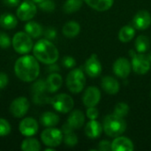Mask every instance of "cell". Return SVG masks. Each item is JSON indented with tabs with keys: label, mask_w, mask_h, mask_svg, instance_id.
Returning <instances> with one entry per match:
<instances>
[{
	"label": "cell",
	"mask_w": 151,
	"mask_h": 151,
	"mask_svg": "<svg viewBox=\"0 0 151 151\" xmlns=\"http://www.w3.org/2000/svg\"><path fill=\"white\" fill-rule=\"evenodd\" d=\"M14 73L18 79L24 82L35 81L40 73L39 61L33 55L25 54L19 58L14 64Z\"/></svg>",
	"instance_id": "cell-1"
},
{
	"label": "cell",
	"mask_w": 151,
	"mask_h": 151,
	"mask_svg": "<svg viewBox=\"0 0 151 151\" xmlns=\"http://www.w3.org/2000/svg\"><path fill=\"white\" fill-rule=\"evenodd\" d=\"M33 55L35 58L45 65H51L58 61L59 52L54 43L48 39L37 41L33 47Z\"/></svg>",
	"instance_id": "cell-2"
},
{
	"label": "cell",
	"mask_w": 151,
	"mask_h": 151,
	"mask_svg": "<svg viewBox=\"0 0 151 151\" xmlns=\"http://www.w3.org/2000/svg\"><path fill=\"white\" fill-rule=\"evenodd\" d=\"M103 129L108 136L116 138L126 131L127 122L124 118H120L115 114H110L104 119Z\"/></svg>",
	"instance_id": "cell-3"
},
{
	"label": "cell",
	"mask_w": 151,
	"mask_h": 151,
	"mask_svg": "<svg viewBox=\"0 0 151 151\" xmlns=\"http://www.w3.org/2000/svg\"><path fill=\"white\" fill-rule=\"evenodd\" d=\"M12 45L13 50L20 55L28 54L31 50H33L34 42L33 38L27 34L26 32H17L12 39Z\"/></svg>",
	"instance_id": "cell-4"
},
{
	"label": "cell",
	"mask_w": 151,
	"mask_h": 151,
	"mask_svg": "<svg viewBox=\"0 0 151 151\" xmlns=\"http://www.w3.org/2000/svg\"><path fill=\"white\" fill-rule=\"evenodd\" d=\"M86 84V77L83 71L80 68L73 69L66 77V87L73 94L81 92Z\"/></svg>",
	"instance_id": "cell-5"
},
{
	"label": "cell",
	"mask_w": 151,
	"mask_h": 151,
	"mask_svg": "<svg viewBox=\"0 0 151 151\" xmlns=\"http://www.w3.org/2000/svg\"><path fill=\"white\" fill-rule=\"evenodd\" d=\"M63 132L55 127H48L44 129L41 134V140L42 143L47 147L56 148L63 142Z\"/></svg>",
	"instance_id": "cell-6"
},
{
	"label": "cell",
	"mask_w": 151,
	"mask_h": 151,
	"mask_svg": "<svg viewBox=\"0 0 151 151\" xmlns=\"http://www.w3.org/2000/svg\"><path fill=\"white\" fill-rule=\"evenodd\" d=\"M50 103L57 111L61 113L70 112L74 106V102L72 96L64 93L57 95L54 97L50 98Z\"/></svg>",
	"instance_id": "cell-7"
},
{
	"label": "cell",
	"mask_w": 151,
	"mask_h": 151,
	"mask_svg": "<svg viewBox=\"0 0 151 151\" xmlns=\"http://www.w3.org/2000/svg\"><path fill=\"white\" fill-rule=\"evenodd\" d=\"M37 12V7L32 0H24L18 5L16 11L17 18L21 21L31 20Z\"/></svg>",
	"instance_id": "cell-8"
},
{
	"label": "cell",
	"mask_w": 151,
	"mask_h": 151,
	"mask_svg": "<svg viewBox=\"0 0 151 151\" xmlns=\"http://www.w3.org/2000/svg\"><path fill=\"white\" fill-rule=\"evenodd\" d=\"M29 106L30 104L27 98L25 96H19L12 101L9 110L14 118L20 119L26 116L29 110Z\"/></svg>",
	"instance_id": "cell-9"
},
{
	"label": "cell",
	"mask_w": 151,
	"mask_h": 151,
	"mask_svg": "<svg viewBox=\"0 0 151 151\" xmlns=\"http://www.w3.org/2000/svg\"><path fill=\"white\" fill-rule=\"evenodd\" d=\"M131 65L134 72L140 75L146 74L150 69V61L149 60L147 56L143 55L142 53H136L135 55H134Z\"/></svg>",
	"instance_id": "cell-10"
},
{
	"label": "cell",
	"mask_w": 151,
	"mask_h": 151,
	"mask_svg": "<svg viewBox=\"0 0 151 151\" xmlns=\"http://www.w3.org/2000/svg\"><path fill=\"white\" fill-rule=\"evenodd\" d=\"M39 130V124L36 119L31 117L24 118L19 125V133L25 137L34 136Z\"/></svg>",
	"instance_id": "cell-11"
},
{
	"label": "cell",
	"mask_w": 151,
	"mask_h": 151,
	"mask_svg": "<svg viewBox=\"0 0 151 151\" xmlns=\"http://www.w3.org/2000/svg\"><path fill=\"white\" fill-rule=\"evenodd\" d=\"M84 69L86 73L92 78L98 77L102 73V64L96 54H92L85 62Z\"/></svg>",
	"instance_id": "cell-12"
},
{
	"label": "cell",
	"mask_w": 151,
	"mask_h": 151,
	"mask_svg": "<svg viewBox=\"0 0 151 151\" xmlns=\"http://www.w3.org/2000/svg\"><path fill=\"white\" fill-rule=\"evenodd\" d=\"M132 65L126 58H119L113 64V73L119 78L126 79L129 76Z\"/></svg>",
	"instance_id": "cell-13"
},
{
	"label": "cell",
	"mask_w": 151,
	"mask_h": 151,
	"mask_svg": "<svg viewBox=\"0 0 151 151\" xmlns=\"http://www.w3.org/2000/svg\"><path fill=\"white\" fill-rule=\"evenodd\" d=\"M101 99V92L99 88L96 87L91 86L88 87L82 97V102L83 104L88 108V107H94L96 106Z\"/></svg>",
	"instance_id": "cell-14"
},
{
	"label": "cell",
	"mask_w": 151,
	"mask_h": 151,
	"mask_svg": "<svg viewBox=\"0 0 151 151\" xmlns=\"http://www.w3.org/2000/svg\"><path fill=\"white\" fill-rule=\"evenodd\" d=\"M151 25L150 13L146 10L138 12L133 19V26L138 30H145Z\"/></svg>",
	"instance_id": "cell-15"
},
{
	"label": "cell",
	"mask_w": 151,
	"mask_h": 151,
	"mask_svg": "<svg viewBox=\"0 0 151 151\" xmlns=\"http://www.w3.org/2000/svg\"><path fill=\"white\" fill-rule=\"evenodd\" d=\"M134 149L133 142L127 137L118 136L111 142L112 151H133Z\"/></svg>",
	"instance_id": "cell-16"
},
{
	"label": "cell",
	"mask_w": 151,
	"mask_h": 151,
	"mask_svg": "<svg viewBox=\"0 0 151 151\" xmlns=\"http://www.w3.org/2000/svg\"><path fill=\"white\" fill-rule=\"evenodd\" d=\"M101 87L109 95H116L120 88L119 81L111 76L104 77L101 81Z\"/></svg>",
	"instance_id": "cell-17"
},
{
	"label": "cell",
	"mask_w": 151,
	"mask_h": 151,
	"mask_svg": "<svg viewBox=\"0 0 151 151\" xmlns=\"http://www.w3.org/2000/svg\"><path fill=\"white\" fill-rule=\"evenodd\" d=\"M103 130V127L98 121L90 119L85 127V134L90 139H96L101 135Z\"/></svg>",
	"instance_id": "cell-18"
},
{
	"label": "cell",
	"mask_w": 151,
	"mask_h": 151,
	"mask_svg": "<svg viewBox=\"0 0 151 151\" xmlns=\"http://www.w3.org/2000/svg\"><path fill=\"white\" fill-rule=\"evenodd\" d=\"M63 79L62 76L58 73H51L46 79L47 91L50 93L57 92L62 86Z\"/></svg>",
	"instance_id": "cell-19"
},
{
	"label": "cell",
	"mask_w": 151,
	"mask_h": 151,
	"mask_svg": "<svg viewBox=\"0 0 151 151\" xmlns=\"http://www.w3.org/2000/svg\"><path fill=\"white\" fill-rule=\"evenodd\" d=\"M67 123L73 129H80L85 123V115L80 110H75L71 112L67 119Z\"/></svg>",
	"instance_id": "cell-20"
},
{
	"label": "cell",
	"mask_w": 151,
	"mask_h": 151,
	"mask_svg": "<svg viewBox=\"0 0 151 151\" xmlns=\"http://www.w3.org/2000/svg\"><path fill=\"white\" fill-rule=\"evenodd\" d=\"M60 121L58 114L52 111H45L40 117V123L45 127H54Z\"/></svg>",
	"instance_id": "cell-21"
},
{
	"label": "cell",
	"mask_w": 151,
	"mask_h": 151,
	"mask_svg": "<svg viewBox=\"0 0 151 151\" xmlns=\"http://www.w3.org/2000/svg\"><path fill=\"white\" fill-rule=\"evenodd\" d=\"M80 32H81L80 24L73 20L66 22L62 28L63 35L67 38H74L80 34Z\"/></svg>",
	"instance_id": "cell-22"
},
{
	"label": "cell",
	"mask_w": 151,
	"mask_h": 151,
	"mask_svg": "<svg viewBox=\"0 0 151 151\" xmlns=\"http://www.w3.org/2000/svg\"><path fill=\"white\" fill-rule=\"evenodd\" d=\"M24 29L25 32L28 34L33 39H37L43 34L42 27L36 21H27L24 27Z\"/></svg>",
	"instance_id": "cell-23"
},
{
	"label": "cell",
	"mask_w": 151,
	"mask_h": 151,
	"mask_svg": "<svg viewBox=\"0 0 151 151\" xmlns=\"http://www.w3.org/2000/svg\"><path fill=\"white\" fill-rule=\"evenodd\" d=\"M88 6L98 12H105L109 10L114 3V0H82Z\"/></svg>",
	"instance_id": "cell-24"
},
{
	"label": "cell",
	"mask_w": 151,
	"mask_h": 151,
	"mask_svg": "<svg viewBox=\"0 0 151 151\" xmlns=\"http://www.w3.org/2000/svg\"><path fill=\"white\" fill-rule=\"evenodd\" d=\"M18 19L12 13H3L0 15V27L4 29L11 30L16 27Z\"/></svg>",
	"instance_id": "cell-25"
},
{
	"label": "cell",
	"mask_w": 151,
	"mask_h": 151,
	"mask_svg": "<svg viewBox=\"0 0 151 151\" xmlns=\"http://www.w3.org/2000/svg\"><path fill=\"white\" fill-rule=\"evenodd\" d=\"M20 149L23 151H39L41 150V143L33 136L26 137L20 145Z\"/></svg>",
	"instance_id": "cell-26"
},
{
	"label": "cell",
	"mask_w": 151,
	"mask_h": 151,
	"mask_svg": "<svg viewBox=\"0 0 151 151\" xmlns=\"http://www.w3.org/2000/svg\"><path fill=\"white\" fill-rule=\"evenodd\" d=\"M134 35H135V30L130 25L121 27L119 32V39L122 42H130L134 37Z\"/></svg>",
	"instance_id": "cell-27"
},
{
	"label": "cell",
	"mask_w": 151,
	"mask_h": 151,
	"mask_svg": "<svg viewBox=\"0 0 151 151\" xmlns=\"http://www.w3.org/2000/svg\"><path fill=\"white\" fill-rule=\"evenodd\" d=\"M150 39L146 35H139L135 40V50L138 53H145L150 49Z\"/></svg>",
	"instance_id": "cell-28"
},
{
	"label": "cell",
	"mask_w": 151,
	"mask_h": 151,
	"mask_svg": "<svg viewBox=\"0 0 151 151\" xmlns=\"http://www.w3.org/2000/svg\"><path fill=\"white\" fill-rule=\"evenodd\" d=\"M82 6V0H66L64 4L63 10L66 13H73L78 12Z\"/></svg>",
	"instance_id": "cell-29"
},
{
	"label": "cell",
	"mask_w": 151,
	"mask_h": 151,
	"mask_svg": "<svg viewBox=\"0 0 151 151\" xmlns=\"http://www.w3.org/2000/svg\"><path fill=\"white\" fill-rule=\"evenodd\" d=\"M47 91V84L44 80H35L32 85V92L34 96H43L44 92Z\"/></svg>",
	"instance_id": "cell-30"
},
{
	"label": "cell",
	"mask_w": 151,
	"mask_h": 151,
	"mask_svg": "<svg viewBox=\"0 0 151 151\" xmlns=\"http://www.w3.org/2000/svg\"><path fill=\"white\" fill-rule=\"evenodd\" d=\"M129 112V106L127 104L124 103V102H120L118 103L115 105L114 111H113V114L120 117V118H125L127 116Z\"/></svg>",
	"instance_id": "cell-31"
},
{
	"label": "cell",
	"mask_w": 151,
	"mask_h": 151,
	"mask_svg": "<svg viewBox=\"0 0 151 151\" xmlns=\"http://www.w3.org/2000/svg\"><path fill=\"white\" fill-rule=\"evenodd\" d=\"M63 141L65 142V144L68 147H74L77 143H78V137L77 135L73 132L65 134Z\"/></svg>",
	"instance_id": "cell-32"
},
{
	"label": "cell",
	"mask_w": 151,
	"mask_h": 151,
	"mask_svg": "<svg viewBox=\"0 0 151 151\" xmlns=\"http://www.w3.org/2000/svg\"><path fill=\"white\" fill-rule=\"evenodd\" d=\"M38 6L42 11L45 12H52L56 8L55 2L53 0H43L42 2L38 4Z\"/></svg>",
	"instance_id": "cell-33"
},
{
	"label": "cell",
	"mask_w": 151,
	"mask_h": 151,
	"mask_svg": "<svg viewBox=\"0 0 151 151\" xmlns=\"http://www.w3.org/2000/svg\"><path fill=\"white\" fill-rule=\"evenodd\" d=\"M12 127L10 123L4 119L0 118V137H4L6 135H8L11 133Z\"/></svg>",
	"instance_id": "cell-34"
},
{
	"label": "cell",
	"mask_w": 151,
	"mask_h": 151,
	"mask_svg": "<svg viewBox=\"0 0 151 151\" xmlns=\"http://www.w3.org/2000/svg\"><path fill=\"white\" fill-rule=\"evenodd\" d=\"M11 45H12V40L10 36L4 32H0V48L7 49Z\"/></svg>",
	"instance_id": "cell-35"
},
{
	"label": "cell",
	"mask_w": 151,
	"mask_h": 151,
	"mask_svg": "<svg viewBox=\"0 0 151 151\" xmlns=\"http://www.w3.org/2000/svg\"><path fill=\"white\" fill-rule=\"evenodd\" d=\"M62 64L65 68H73L76 65V61L74 59V58H73L71 56H65L63 58Z\"/></svg>",
	"instance_id": "cell-36"
},
{
	"label": "cell",
	"mask_w": 151,
	"mask_h": 151,
	"mask_svg": "<svg viewBox=\"0 0 151 151\" xmlns=\"http://www.w3.org/2000/svg\"><path fill=\"white\" fill-rule=\"evenodd\" d=\"M43 35L45 36L46 39L51 41L54 40L57 36V30L53 27H47L44 31H43Z\"/></svg>",
	"instance_id": "cell-37"
},
{
	"label": "cell",
	"mask_w": 151,
	"mask_h": 151,
	"mask_svg": "<svg viewBox=\"0 0 151 151\" xmlns=\"http://www.w3.org/2000/svg\"><path fill=\"white\" fill-rule=\"evenodd\" d=\"M86 114H87V117L89 119H96L98 118L99 111L96 108V106H94V107H88V110H87Z\"/></svg>",
	"instance_id": "cell-38"
},
{
	"label": "cell",
	"mask_w": 151,
	"mask_h": 151,
	"mask_svg": "<svg viewBox=\"0 0 151 151\" xmlns=\"http://www.w3.org/2000/svg\"><path fill=\"white\" fill-rule=\"evenodd\" d=\"M9 82V77L8 75L4 73V72H0V90L4 89Z\"/></svg>",
	"instance_id": "cell-39"
},
{
	"label": "cell",
	"mask_w": 151,
	"mask_h": 151,
	"mask_svg": "<svg viewBox=\"0 0 151 151\" xmlns=\"http://www.w3.org/2000/svg\"><path fill=\"white\" fill-rule=\"evenodd\" d=\"M98 150L102 151H109L111 150V142L109 141H102L98 144Z\"/></svg>",
	"instance_id": "cell-40"
},
{
	"label": "cell",
	"mask_w": 151,
	"mask_h": 151,
	"mask_svg": "<svg viewBox=\"0 0 151 151\" xmlns=\"http://www.w3.org/2000/svg\"><path fill=\"white\" fill-rule=\"evenodd\" d=\"M3 3L9 7H16L20 4V0H3Z\"/></svg>",
	"instance_id": "cell-41"
},
{
	"label": "cell",
	"mask_w": 151,
	"mask_h": 151,
	"mask_svg": "<svg viewBox=\"0 0 151 151\" xmlns=\"http://www.w3.org/2000/svg\"><path fill=\"white\" fill-rule=\"evenodd\" d=\"M48 70H49L50 73H58V72L59 71V67H58V65H56V63H54V64L49 65Z\"/></svg>",
	"instance_id": "cell-42"
},
{
	"label": "cell",
	"mask_w": 151,
	"mask_h": 151,
	"mask_svg": "<svg viewBox=\"0 0 151 151\" xmlns=\"http://www.w3.org/2000/svg\"><path fill=\"white\" fill-rule=\"evenodd\" d=\"M32 1H33L35 4H40L41 2H42L43 0H32Z\"/></svg>",
	"instance_id": "cell-43"
},
{
	"label": "cell",
	"mask_w": 151,
	"mask_h": 151,
	"mask_svg": "<svg viewBox=\"0 0 151 151\" xmlns=\"http://www.w3.org/2000/svg\"><path fill=\"white\" fill-rule=\"evenodd\" d=\"M147 58H149V60L150 61V63H151V52H150V53H149V54L147 55Z\"/></svg>",
	"instance_id": "cell-44"
},
{
	"label": "cell",
	"mask_w": 151,
	"mask_h": 151,
	"mask_svg": "<svg viewBox=\"0 0 151 151\" xmlns=\"http://www.w3.org/2000/svg\"><path fill=\"white\" fill-rule=\"evenodd\" d=\"M150 96H151V94H150Z\"/></svg>",
	"instance_id": "cell-45"
},
{
	"label": "cell",
	"mask_w": 151,
	"mask_h": 151,
	"mask_svg": "<svg viewBox=\"0 0 151 151\" xmlns=\"http://www.w3.org/2000/svg\"><path fill=\"white\" fill-rule=\"evenodd\" d=\"M23 1H24V0H23Z\"/></svg>",
	"instance_id": "cell-46"
}]
</instances>
